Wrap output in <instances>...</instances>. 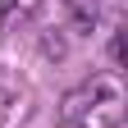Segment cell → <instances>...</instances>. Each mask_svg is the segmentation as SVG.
Returning a JSON list of instances; mask_svg holds the SVG:
<instances>
[{"mask_svg": "<svg viewBox=\"0 0 128 128\" xmlns=\"http://www.w3.org/2000/svg\"><path fill=\"white\" fill-rule=\"evenodd\" d=\"M64 119L73 128H124V119H128L124 82L114 73H96L92 82L73 87L64 96Z\"/></svg>", "mask_w": 128, "mask_h": 128, "instance_id": "1", "label": "cell"}, {"mask_svg": "<svg viewBox=\"0 0 128 128\" xmlns=\"http://www.w3.org/2000/svg\"><path fill=\"white\" fill-rule=\"evenodd\" d=\"M64 5H69V14H73L78 28L92 32V23H96V0H64Z\"/></svg>", "mask_w": 128, "mask_h": 128, "instance_id": "2", "label": "cell"}, {"mask_svg": "<svg viewBox=\"0 0 128 128\" xmlns=\"http://www.w3.org/2000/svg\"><path fill=\"white\" fill-rule=\"evenodd\" d=\"M9 114H14V101H9V96H5V92H0V128H5V124H9Z\"/></svg>", "mask_w": 128, "mask_h": 128, "instance_id": "3", "label": "cell"}]
</instances>
